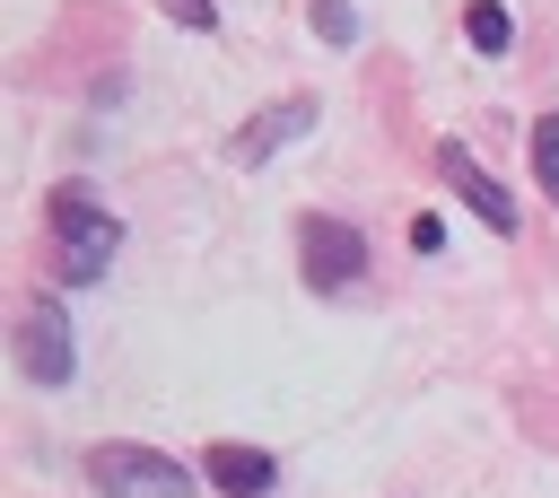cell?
<instances>
[{
  "instance_id": "obj_1",
  "label": "cell",
  "mask_w": 559,
  "mask_h": 498,
  "mask_svg": "<svg viewBox=\"0 0 559 498\" xmlns=\"http://www.w3.org/2000/svg\"><path fill=\"white\" fill-rule=\"evenodd\" d=\"M17 376L35 393H61L79 376V323L61 315V297H35L26 306V323H17Z\"/></svg>"
},
{
  "instance_id": "obj_7",
  "label": "cell",
  "mask_w": 559,
  "mask_h": 498,
  "mask_svg": "<svg viewBox=\"0 0 559 498\" xmlns=\"http://www.w3.org/2000/svg\"><path fill=\"white\" fill-rule=\"evenodd\" d=\"M306 122H314V105H306V96H288V105H271V114H262L253 131H236V166H262V157H271L280 140H297Z\"/></svg>"
},
{
  "instance_id": "obj_8",
  "label": "cell",
  "mask_w": 559,
  "mask_h": 498,
  "mask_svg": "<svg viewBox=\"0 0 559 498\" xmlns=\"http://www.w3.org/2000/svg\"><path fill=\"white\" fill-rule=\"evenodd\" d=\"M463 35H472V52H507V44H515V17H507L498 0H472V9H463Z\"/></svg>"
},
{
  "instance_id": "obj_2",
  "label": "cell",
  "mask_w": 559,
  "mask_h": 498,
  "mask_svg": "<svg viewBox=\"0 0 559 498\" xmlns=\"http://www.w3.org/2000/svg\"><path fill=\"white\" fill-rule=\"evenodd\" d=\"M87 481L105 498H192V472L157 446H96L87 454Z\"/></svg>"
},
{
  "instance_id": "obj_5",
  "label": "cell",
  "mask_w": 559,
  "mask_h": 498,
  "mask_svg": "<svg viewBox=\"0 0 559 498\" xmlns=\"http://www.w3.org/2000/svg\"><path fill=\"white\" fill-rule=\"evenodd\" d=\"M437 166H445V183H454V192H463L498 236H515V192H507V183H489V175H480V157H472L463 140H437Z\"/></svg>"
},
{
  "instance_id": "obj_10",
  "label": "cell",
  "mask_w": 559,
  "mask_h": 498,
  "mask_svg": "<svg viewBox=\"0 0 559 498\" xmlns=\"http://www.w3.org/2000/svg\"><path fill=\"white\" fill-rule=\"evenodd\" d=\"M314 35L323 44H358V9L349 0H314Z\"/></svg>"
},
{
  "instance_id": "obj_11",
  "label": "cell",
  "mask_w": 559,
  "mask_h": 498,
  "mask_svg": "<svg viewBox=\"0 0 559 498\" xmlns=\"http://www.w3.org/2000/svg\"><path fill=\"white\" fill-rule=\"evenodd\" d=\"M157 9H166L183 35H218V0H157Z\"/></svg>"
},
{
  "instance_id": "obj_4",
  "label": "cell",
  "mask_w": 559,
  "mask_h": 498,
  "mask_svg": "<svg viewBox=\"0 0 559 498\" xmlns=\"http://www.w3.org/2000/svg\"><path fill=\"white\" fill-rule=\"evenodd\" d=\"M297 253H306V280H314L323 297L367 271V236H358L349 218H332V210H306V218H297Z\"/></svg>"
},
{
  "instance_id": "obj_9",
  "label": "cell",
  "mask_w": 559,
  "mask_h": 498,
  "mask_svg": "<svg viewBox=\"0 0 559 498\" xmlns=\"http://www.w3.org/2000/svg\"><path fill=\"white\" fill-rule=\"evenodd\" d=\"M533 183L559 201V114H542V122H533Z\"/></svg>"
},
{
  "instance_id": "obj_6",
  "label": "cell",
  "mask_w": 559,
  "mask_h": 498,
  "mask_svg": "<svg viewBox=\"0 0 559 498\" xmlns=\"http://www.w3.org/2000/svg\"><path fill=\"white\" fill-rule=\"evenodd\" d=\"M201 481H210V489H227V498H271L280 463H271L262 446H236V437H218V446L201 454Z\"/></svg>"
},
{
  "instance_id": "obj_12",
  "label": "cell",
  "mask_w": 559,
  "mask_h": 498,
  "mask_svg": "<svg viewBox=\"0 0 559 498\" xmlns=\"http://www.w3.org/2000/svg\"><path fill=\"white\" fill-rule=\"evenodd\" d=\"M411 253H445V218H437V210L411 218Z\"/></svg>"
},
{
  "instance_id": "obj_3",
  "label": "cell",
  "mask_w": 559,
  "mask_h": 498,
  "mask_svg": "<svg viewBox=\"0 0 559 498\" xmlns=\"http://www.w3.org/2000/svg\"><path fill=\"white\" fill-rule=\"evenodd\" d=\"M52 227H61V280H105L122 227H114L87 192H61V201H52Z\"/></svg>"
}]
</instances>
